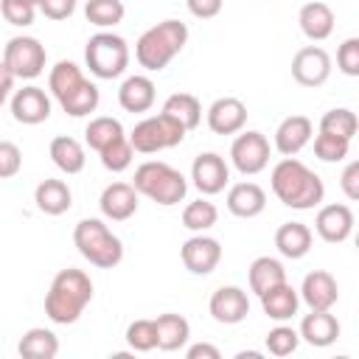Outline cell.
I'll return each instance as SVG.
<instances>
[{
    "label": "cell",
    "instance_id": "cell-1",
    "mask_svg": "<svg viewBox=\"0 0 359 359\" xmlns=\"http://www.w3.org/2000/svg\"><path fill=\"white\" fill-rule=\"evenodd\" d=\"M269 182H272V194L286 208H294V210H311L325 196V185H323L320 174H314L297 157H283L272 168Z\"/></svg>",
    "mask_w": 359,
    "mask_h": 359
},
{
    "label": "cell",
    "instance_id": "cell-2",
    "mask_svg": "<svg viewBox=\"0 0 359 359\" xmlns=\"http://www.w3.org/2000/svg\"><path fill=\"white\" fill-rule=\"evenodd\" d=\"M93 300V280L81 269H62L50 280V289L45 294V314L56 325H70L81 317L87 303Z\"/></svg>",
    "mask_w": 359,
    "mask_h": 359
},
{
    "label": "cell",
    "instance_id": "cell-3",
    "mask_svg": "<svg viewBox=\"0 0 359 359\" xmlns=\"http://www.w3.org/2000/svg\"><path fill=\"white\" fill-rule=\"evenodd\" d=\"M185 42H188V25L180 20H163L140 34V39L135 42V59L140 67L157 73L168 67V62L185 48Z\"/></svg>",
    "mask_w": 359,
    "mask_h": 359
},
{
    "label": "cell",
    "instance_id": "cell-4",
    "mask_svg": "<svg viewBox=\"0 0 359 359\" xmlns=\"http://www.w3.org/2000/svg\"><path fill=\"white\" fill-rule=\"evenodd\" d=\"M132 185H135L137 194H143V196H149L151 202L165 205V208L180 205V202L185 199V194H188L185 177H182L174 165H168V163H163V160H146V163H140V165L135 168Z\"/></svg>",
    "mask_w": 359,
    "mask_h": 359
},
{
    "label": "cell",
    "instance_id": "cell-5",
    "mask_svg": "<svg viewBox=\"0 0 359 359\" xmlns=\"http://www.w3.org/2000/svg\"><path fill=\"white\" fill-rule=\"evenodd\" d=\"M73 244L98 269H112L123 258V244L121 238L101 222V219H81L73 230Z\"/></svg>",
    "mask_w": 359,
    "mask_h": 359
},
{
    "label": "cell",
    "instance_id": "cell-6",
    "mask_svg": "<svg viewBox=\"0 0 359 359\" xmlns=\"http://www.w3.org/2000/svg\"><path fill=\"white\" fill-rule=\"evenodd\" d=\"M84 62L98 79H118L129 65V45L112 31H98L87 39Z\"/></svg>",
    "mask_w": 359,
    "mask_h": 359
},
{
    "label": "cell",
    "instance_id": "cell-7",
    "mask_svg": "<svg viewBox=\"0 0 359 359\" xmlns=\"http://www.w3.org/2000/svg\"><path fill=\"white\" fill-rule=\"evenodd\" d=\"M185 129L165 112H157V115H149L143 118L140 123H135L132 135H129V143L135 151L140 154H157L163 149H174L185 140Z\"/></svg>",
    "mask_w": 359,
    "mask_h": 359
},
{
    "label": "cell",
    "instance_id": "cell-8",
    "mask_svg": "<svg viewBox=\"0 0 359 359\" xmlns=\"http://www.w3.org/2000/svg\"><path fill=\"white\" fill-rule=\"evenodd\" d=\"M3 62L14 73V79H36L45 70L48 53L36 36H11L3 48Z\"/></svg>",
    "mask_w": 359,
    "mask_h": 359
},
{
    "label": "cell",
    "instance_id": "cell-9",
    "mask_svg": "<svg viewBox=\"0 0 359 359\" xmlns=\"http://www.w3.org/2000/svg\"><path fill=\"white\" fill-rule=\"evenodd\" d=\"M230 160L244 177L261 174L269 165V140L255 129L241 132L230 146Z\"/></svg>",
    "mask_w": 359,
    "mask_h": 359
},
{
    "label": "cell",
    "instance_id": "cell-10",
    "mask_svg": "<svg viewBox=\"0 0 359 359\" xmlns=\"http://www.w3.org/2000/svg\"><path fill=\"white\" fill-rule=\"evenodd\" d=\"M292 76L303 87H320L331 76V56L320 45H306L292 59Z\"/></svg>",
    "mask_w": 359,
    "mask_h": 359
},
{
    "label": "cell",
    "instance_id": "cell-11",
    "mask_svg": "<svg viewBox=\"0 0 359 359\" xmlns=\"http://www.w3.org/2000/svg\"><path fill=\"white\" fill-rule=\"evenodd\" d=\"M191 180L196 185L199 194L205 196H213L219 191H224L227 180H230V168L224 163L222 154L216 151H202L194 157V165H191Z\"/></svg>",
    "mask_w": 359,
    "mask_h": 359
},
{
    "label": "cell",
    "instance_id": "cell-12",
    "mask_svg": "<svg viewBox=\"0 0 359 359\" xmlns=\"http://www.w3.org/2000/svg\"><path fill=\"white\" fill-rule=\"evenodd\" d=\"M180 258H182V264H185L188 272H194V275H210L219 266V261H222V244L216 238H210V236L196 233V236H191L182 244Z\"/></svg>",
    "mask_w": 359,
    "mask_h": 359
},
{
    "label": "cell",
    "instance_id": "cell-13",
    "mask_svg": "<svg viewBox=\"0 0 359 359\" xmlns=\"http://www.w3.org/2000/svg\"><path fill=\"white\" fill-rule=\"evenodd\" d=\"M11 115L17 123H25V126H36L42 121L50 118V98L42 87L36 84H28L22 90H17L11 95Z\"/></svg>",
    "mask_w": 359,
    "mask_h": 359
},
{
    "label": "cell",
    "instance_id": "cell-14",
    "mask_svg": "<svg viewBox=\"0 0 359 359\" xmlns=\"http://www.w3.org/2000/svg\"><path fill=\"white\" fill-rule=\"evenodd\" d=\"M208 309H210V317H213L216 323H222V325H236V323H241V320L250 314V297H247V292L238 289V286H222V289H216V292L210 294Z\"/></svg>",
    "mask_w": 359,
    "mask_h": 359
},
{
    "label": "cell",
    "instance_id": "cell-15",
    "mask_svg": "<svg viewBox=\"0 0 359 359\" xmlns=\"http://www.w3.org/2000/svg\"><path fill=\"white\" fill-rule=\"evenodd\" d=\"M247 123V107L241 98L224 95L208 107V126L213 135H236Z\"/></svg>",
    "mask_w": 359,
    "mask_h": 359
},
{
    "label": "cell",
    "instance_id": "cell-16",
    "mask_svg": "<svg viewBox=\"0 0 359 359\" xmlns=\"http://www.w3.org/2000/svg\"><path fill=\"white\" fill-rule=\"evenodd\" d=\"M314 230H317V236L323 238V241H328V244H339V241H345L348 236H351V230H353V210L348 208V205H325V208H320L317 210V216H314Z\"/></svg>",
    "mask_w": 359,
    "mask_h": 359
},
{
    "label": "cell",
    "instance_id": "cell-17",
    "mask_svg": "<svg viewBox=\"0 0 359 359\" xmlns=\"http://www.w3.org/2000/svg\"><path fill=\"white\" fill-rule=\"evenodd\" d=\"M300 297L309 309H334L337 300H339V286H337V278L325 269H314L303 278V286H300Z\"/></svg>",
    "mask_w": 359,
    "mask_h": 359
},
{
    "label": "cell",
    "instance_id": "cell-18",
    "mask_svg": "<svg viewBox=\"0 0 359 359\" xmlns=\"http://www.w3.org/2000/svg\"><path fill=\"white\" fill-rule=\"evenodd\" d=\"M314 135V123L306 115H289L275 129V149L283 157H294Z\"/></svg>",
    "mask_w": 359,
    "mask_h": 359
},
{
    "label": "cell",
    "instance_id": "cell-19",
    "mask_svg": "<svg viewBox=\"0 0 359 359\" xmlns=\"http://www.w3.org/2000/svg\"><path fill=\"white\" fill-rule=\"evenodd\" d=\"M98 205H101V213H104L107 219H112V222H126L129 216L137 213V191H135V185H129V182H112V185H107V188L101 191Z\"/></svg>",
    "mask_w": 359,
    "mask_h": 359
},
{
    "label": "cell",
    "instance_id": "cell-20",
    "mask_svg": "<svg viewBox=\"0 0 359 359\" xmlns=\"http://www.w3.org/2000/svg\"><path fill=\"white\" fill-rule=\"evenodd\" d=\"M300 339H306L314 348H325L337 342L339 337V320L331 314V309H311V314L303 317L300 323Z\"/></svg>",
    "mask_w": 359,
    "mask_h": 359
},
{
    "label": "cell",
    "instance_id": "cell-21",
    "mask_svg": "<svg viewBox=\"0 0 359 359\" xmlns=\"http://www.w3.org/2000/svg\"><path fill=\"white\" fill-rule=\"evenodd\" d=\"M264 208H266V194L255 182H236L227 191V210L238 219H252L264 213Z\"/></svg>",
    "mask_w": 359,
    "mask_h": 359
},
{
    "label": "cell",
    "instance_id": "cell-22",
    "mask_svg": "<svg viewBox=\"0 0 359 359\" xmlns=\"http://www.w3.org/2000/svg\"><path fill=\"white\" fill-rule=\"evenodd\" d=\"M297 22H300V31L311 42H323L334 34V11H331L328 3H320V0L306 3L297 14Z\"/></svg>",
    "mask_w": 359,
    "mask_h": 359
},
{
    "label": "cell",
    "instance_id": "cell-23",
    "mask_svg": "<svg viewBox=\"0 0 359 359\" xmlns=\"http://www.w3.org/2000/svg\"><path fill=\"white\" fill-rule=\"evenodd\" d=\"M297 306H300V294L294 292L292 283H278L272 289H266L261 294V309L269 320H278V323H286L297 314Z\"/></svg>",
    "mask_w": 359,
    "mask_h": 359
},
{
    "label": "cell",
    "instance_id": "cell-24",
    "mask_svg": "<svg viewBox=\"0 0 359 359\" xmlns=\"http://www.w3.org/2000/svg\"><path fill=\"white\" fill-rule=\"evenodd\" d=\"M34 202L45 216H62L73 205V194L65 180H42L34 191Z\"/></svg>",
    "mask_w": 359,
    "mask_h": 359
},
{
    "label": "cell",
    "instance_id": "cell-25",
    "mask_svg": "<svg viewBox=\"0 0 359 359\" xmlns=\"http://www.w3.org/2000/svg\"><path fill=\"white\" fill-rule=\"evenodd\" d=\"M311 238L314 236H311V230L303 222H286V224H280L275 230V247H278V252L283 258H292V261L303 258L311 250Z\"/></svg>",
    "mask_w": 359,
    "mask_h": 359
},
{
    "label": "cell",
    "instance_id": "cell-26",
    "mask_svg": "<svg viewBox=\"0 0 359 359\" xmlns=\"http://www.w3.org/2000/svg\"><path fill=\"white\" fill-rule=\"evenodd\" d=\"M118 104L126 112H146L154 104V81L149 76H129L118 90Z\"/></svg>",
    "mask_w": 359,
    "mask_h": 359
},
{
    "label": "cell",
    "instance_id": "cell-27",
    "mask_svg": "<svg viewBox=\"0 0 359 359\" xmlns=\"http://www.w3.org/2000/svg\"><path fill=\"white\" fill-rule=\"evenodd\" d=\"M154 331H157V348L160 351H180L188 337H191V325L182 314L165 311L154 320Z\"/></svg>",
    "mask_w": 359,
    "mask_h": 359
},
{
    "label": "cell",
    "instance_id": "cell-28",
    "mask_svg": "<svg viewBox=\"0 0 359 359\" xmlns=\"http://www.w3.org/2000/svg\"><path fill=\"white\" fill-rule=\"evenodd\" d=\"M84 81H87V79H84L81 67H79L76 62H67V59L56 62V65L50 67V76H48V87H50V93H53V98H56L59 104H62L65 98H70Z\"/></svg>",
    "mask_w": 359,
    "mask_h": 359
},
{
    "label": "cell",
    "instance_id": "cell-29",
    "mask_svg": "<svg viewBox=\"0 0 359 359\" xmlns=\"http://www.w3.org/2000/svg\"><path fill=\"white\" fill-rule=\"evenodd\" d=\"M50 160H53V165L59 168V171H65V174H79L81 168H84V149H81V143L76 140V137H70V135H59V137H53L50 140Z\"/></svg>",
    "mask_w": 359,
    "mask_h": 359
},
{
    "label": "cell",
    "instance_id": "cell-30",
    "mask_svg": "<svg viewBox=\"0 0 359 359\" xmlns=\"http://www.w3.org/2000/svg\"><path fill=\"white\" fill-rule=\"evenodd\" d=\"M163 112L171 115L185 132L196 129L199 121H202V104H199V98L191 95V93H174V95H168L165 104H163Z\"/></svg>",
    "mask_w": 359,
    "mask_h": 359
},
{
    "label": "cell",
    "instance_id": "cell-31",
    "mask_svg": "<svg viewBox=\"0 0 359 359\" xmlns=\"http://www.w3.org/2000/svg\"><path fill=\"white\" fill-rule=\"evenodd\" d=\"M247 278H250V289L261 297L266 289H272V286H278V283L286 280V269H283V264H280L278 258L261 255V258H255V261L250 264Z\"/></svg>",
    "mask_w": 359,
    "mask_h": 359
},
{
    "label": "cell",
    "instance_id": "cell-32",
    "mask_svg": "<svg viewBox=\"0 0 359 359\" xmlns=\"http://www.w3.org/2000/svg\"><path fill=\"white\" fill-rule=\"evenodd\" d=\"M17 351L25 359H53L59 353V339L50 328H28L22 334Z\"/></svg>",
    "mask_w": 359,
    "mask_h": 359
},
{
    "label": "cell",
    "instance_id": "cell-33",
    "mask_svg": "<svg viewBox=\"0 0 359 359\" xmlns=\"http://www.w3.org/2000/svg\"><path fill=\"white\" fill-rule=\"evenodd\" d=\"M118 137H123V126H121L118 118H109V115L93 118V121L87 123V129H84V140H87V146L95 149V151H101L104 146H109V143L118 140Z\"/></svg>",
    "mask_w": 359,
    "mask_h": 359
},
{
    "label": "cell",
    "instance_id": "cell-34",
    "mask_svg": "<svg viewBox=\"0 0 359 359\" xmlns=\"http://www.w3.org/2000/svg\"><path fill=\"white\" fill-rule=\"evenodd\" d=\"M126 8L121 0H87L84 6V17L87 22L98 25V28H115L123 20Z\"/></svg>",
    "mask_w": 359,
    "mask_h": 359
},
{
    "label": "cell",
    "instance_id": "cell-35",
    "mask_svg": "<svg viewBox=\"0 0 359 359\" xmlns=\"http://www.w3.org/2000/svg\"><path fill=\"white\" fill-rule=\"evenodd\" d=\"M216 222H219V210H216V205L208 202V199L188 202L185 210H182V224H185L188 230H194V233H205V230H210Z\"/></svg>",
    "mask_w": 359,
    "mask_h": 359
},
{
    "label": "cell",
    "instance_id": "cell-36",
    "mask_svg": "<svg viewBox=\"0 0 359 359\" xmlns=\"http://www.w3.org/2000/svg\"><path fill=\"white\" fill-rule=\"evenodd\" d=\"M98 101H101V95H98V87L87 79L70 98H65L59 107L70 115V118H84V115H90V112H95V107H98Z\"/></svg>",
    "mask_w": 359,
    "mask_h": 359
},
{
    "label": "cell",
    "instance_id": "cell-37",
    "mask_svg": "<svg viewBox=\"0 0 359 359\" xmlns=\"http://www.w3.org/2000/svg\"><path fill=\"white\" fill-rule=\"evenodd\" d=\"M359 129V121H356V112L345 109V107H337V109H328L323 118H320V132H328V135H339L345 140H353Z\"/></svg>",
    "mask_w": 359,
    "mask_h": 359
},
{
    "label": "cell",
    "instance_id": "cell-38",
    "mask_svg": "<svg viewBox=\"0 0 359 359\" xmlns=\"http://www.w3.org/2000/svg\"><path fill=\"white\" fill-rule=\"evenodd\" d=\"M98 154H101V165H104L107 171H112V174H121V171H126V168L132 165V154H135V149H132L129 137L123 135V137L112 140L109 146H104Z\"/></svg>",
    "mask_w": 359,
    "mask_h": 359
},
{
    "label": "cell",
    "instance_id": "cell-39",
    "mask_svg": "<svg viewBox=\"0 0 359 359\" xmlns=\"http://www.w3.org/2000/svg\"><path fill=\"white\" fill-rule=\"evenodd\" d=\"M351 151V140L339 137V135H328V132H320L314 137V154L323 160V163H339L345 160Z\"/></svg>",
    "mask_w": 359,
    "mask_h": 359
},
{
    "label": "cell",
    "instance_id": "cell-40",
    "mask_svg": "<svg viewBox=\"0 0 359 359\" xmlns=\"http://www.w3.org/2000/svg\"><path fill=\"white\" fill-rule=\"evenodd\" d=\"M126 342L132 351L137 353H149L157 348V331H154V320H135L126 325Z\"/></svg>",
    "mask_w": 359,
    "mask_h": 359
},
{
    "label": "cell",
    "instance_id": "cell-41",
    "mask_svg": "<svg viewBox=\"0 0 359 359\" xmlns=\"http://www.w3.org/2000/svg\"><path fill=\"white\" fill-rule=\"evenodd\" d=\"M297 345H300V334L292 325H275L266 334V351L272 356H289L297 351Z\"/></svg>",
    "mask_w": 359,
    "mask_h": 359
},
{
    "label": "cell",
    "instance_id": "cell-42",
    "mask_svg": "<svg viewBox=\"0 0 359 359\" xmlns=\"http://www.w3.org/2000/svg\"><path fill=\"white\" fill-rule=\"evenodd\" d=\"M0 14L8 25H17V28H25L34 22V14H36V6L25 3V0H0Z\"/></svg>",
    "mask_w": 359,
    "mask_h": 359
},
{
    "label": "cell",
    "instance_id": "cell-43",
    "mask_svg": "<svg viewBox=\"0 0 359 359\" xmlns=\"http://www.w3.org/2000/svg\"><path fill=\"white\" fill-rule=\"evenodd\" d=\"M337 67L345 76H359V36H348L337 50Z\"/></svg>",
    "mask_w": 359,
    "mask_h": 359
},
{
    "label": "cell",
    "instance_id": "cell-44",
    "mask_svg": "<svg viewBox=\"0 0 359 359\" xmlns=\"http://www.w3.org/2000/svg\"><path fill=\"white\" fill-rule=\"evenodd\" d=\"M22 168V151L11 140H0V180L17 177Z\"/></svg>",
    "mask_w": 359,
    "mask_h": 359
},
{
    "label": "cell",
    "instance_id": "cell-45",
    "mask_svg": "<svg viewBox=\"0 0 359 359\" xmlns=\"http://www.w3.org/2000/svg\"><path fill=\"white\" fill-rule=\"evenodd\" d=\"M39 11L48 20H67L76 11V0H39Z\"/></svg>",
    "mask_w": 359,
    "mask_h": 359
},
{
    "label": "cell",
    "instance_id": "cell-46",
    "mask_svg": "<svg viewBox=\"0 0 359 359\" xmlns=\"http://www.w3.org/2000/svg\"><path fill=\"white\" fill-rule=\"evenodd\" d=\"M339 188H342V194H345L351 202L359 199V163H356V160L345 165V171H342V177H339Z\"/></svg>",
    "mask_w": 359,
    "mask_h": 359
},
{
    "label": "cell",
    "instance_id": "cell-47",
    "mask_svg": "<svg viewBox=\"0 0 359 359\" xmlns=\"http://www.w3.org/2000/svg\"><path fill=\"white\" fill-rule=\"evenodd\" d=\"M188 3V11L196 17V20H210L222 11V3L224 0H185Z\"/></svg>",
    "mask_w": 359,
    "mask_h": 359
},
{
    "label": "cell",
    "instance_id": "cell-48",
    "mask_svg": "<svg viewBox=\"0 0 359 359\" xmlns=\"http://www.w3.org/2000/svg\"><path fill=\"white\" fill-rule=\"evenodd\" d=\"M185 356H188V359H219L222 353H219V348L210 345V342H196V345H191V348L185 351Z\"/></svg>",
    "mask_w": 359,
    "mask_h": 359
},
{
    "label": "cell",
    "instance_id": "cell-49",
    "mask_svg": "<svg viewBox=\"0 0 359 359\" xmlns=\"http://www.w3.org/2000/svg\"><path fill=\"white\" fill-rule=\"evenodd\" d=\"M11 87H14V73L6 67V62L0 59V107H3V101H6V95L11 93Z\"/></svg>",
    "mask_w": 359,
    "mask_h": 359
},
{
    "label": "cell",
    "instance_id": "cell-50",
    "mask_svg": "<svg viewBox=\"0 0 359 359\" xmlns=\"http://www.w3.org/2000/svg\"><path fill=\"white\" fill-rule=\"evenodd\" d=\"M25 3H31V6H39V0H25Z\"/></svg>",
    "mask_w": 359,
    "mask_h": 359
}]
</instances>
